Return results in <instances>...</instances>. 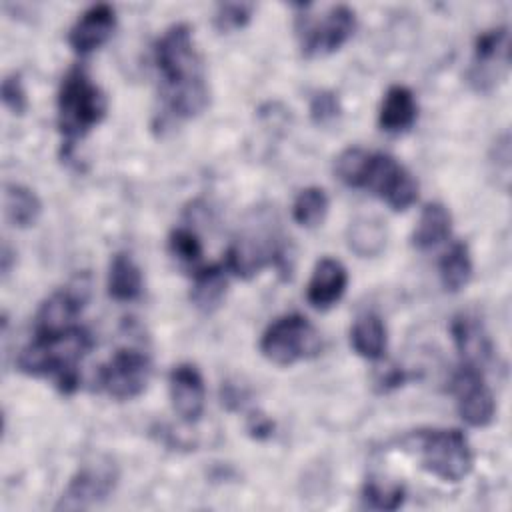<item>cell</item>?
Here are the masks:
<instances>
[{
    "instance_id": "obj_28",
    "label": "cell",
    "mask_w": 512,
    "mask_h": 512,
    "mask_svg": "<svg viewBox=\"0 0 512 512\" xmlns=\"http://www.w3.org/2000/svg\"><path fill=\"white\" fill-rule=\"evenodd\" d=\"M168 248L172 256L184 264H196L202 258V242L190 228H174L168 238Z\"/></svg>"
},
{
    "instance_id": "obj_4",
    "label": "cell",
    "mask_w": 512,
    "mask_h": 512,
    "mask_svg": "<svg viewBox=\"0 0 512 512\" xmlns=\"http://www.w3.org/2000/svg\"><path fill=\"white\" fill-rule=\"evenodd\" d=\"M106 114V96L90 80L82 66H74L62 78L58 92V128L72 146L74 140L86 136Z\"/></svg>"
},
{
    "instance_id": "obj_22",
    "label": "cell",
    "mask_w": 512,
    "mask_h": 512,
    "mask_svg": "<svg viewBox=\"0 0 512 512\" xmlns=\"http://www.w3.org/2000/svg\"><path fill=\"white\" fill-rule=\"evenodd\" d=\"M350 344L354 352L368 360L382 358L386 350V326L374 312H366L356 318L350 328Z\"/></svg>"
},
{
    "instance_id": "obj_9",
    "label": "cell",
    "mask_w": 512,
    "mask_h": 512,
    "mask_svg": "<svg viewBox=\"0 0 512 512\" xmlns=\"http://www.w3.org/2000/svg\"><path fill=\"white\" fill-rule=\"evenodd\" d=\"M356 28V14L346 4L332 6L324 16L316 20H304L300 26V46L302 54L322 56L338 50L348 42Z\"/></svg>"
},
{
    "instance_id": "obj_12",
    "label": "cell",
    "mask_w": 512,
    "mask_h": 512,
    "mask_svg": "<svg viewBox=\"0 0 512 512\" xmlns=\"http://www.w3.org/2000/svg\"><path fill=\"white\" fill-rule=\"evenodd\" d=\"M116 480H118V472L112 462L86 464L70 478L56 508L58 510L90 508L102 502L104 498H108V494L116 486Z\"/></svg>"
},
{
    "instance_id": "obj_31",
    "label": "cell",
    "mask_w": 512,
    "mask_h": 512,
    "mask_svg": "<svg viewBox=\"0 0 512 512\" xmlns=\"http://www.w3.org/2000/svg\"><path fill=\"white\" fill-rule=\"evenodd\" d=\"M2 102L14 116H22L28 110V98L20 74L12 72L2 80Z\"/></svg>"
},
{
    "instance_id": "obj_3",
    "label": "cell",
    "mask_w": 512,
    "mask_h": 512,
    "mask_svg": "<svg viewBox=\"0 0 512 512\" xmlns=\"http://www.w3.org/2000/svg\"><path fill=\"white\" fill-rule=\"evenodd\" d=\"M402 448L416 456L420 466L444 480L460 482L472 470L474 456L466 436L456 428H422L402 438Z\"/></svg>"
},
{
    "instance_id": "obj_27",
    "label": "cell",
    "mask_w": 512,
    "mask_h": 512,
    "mask_svg": "<svg viewBox=\"0 0 512 512\" xmlns=\"http://www.w3.org/2000/svg\"><path fill=\"white\" fill-rule=\"evenodd\" d=\"M404 486L390 482V484H382L378 480H368L362 488V498L366 500L368 506L376 508V510H396L402 506L404 502Z\"/></svg>"
},
{
    "instance_id": "obj_33",
    "label": "cell",
    "mask_w": 512,
    "mask_h": 512,
    "mask_svg": "<svg viewBox=\"0 0 512 512\" xmlns=\"http://www.w3.org/2000/svg\"><path fill=\"white\" fill-rule=\"evenodd\" d=\"M272 428H274V424H272L266 416H252L250 426H248V430H250L256 438L270 436V434H272Z\"/></svg>"
},
{
    "instance_id": "obj_23",
    "label": "cell",
    "mask_w": 512,
    "mask_h": 512,
    "mask_svg": "<svg viewBox=\"0 0 512 512\" xmlns=\"http://www.w3.org/2000/svg\"><path fill=\"white\" fill-rule=\"evenodd\" d=\"M348 246L362 258L378 256L386 246V226L376 216H358L346 230Z\"/></svg>"
},
{
    "instance_id": "obj_11",
    "label": "cell",
    "mask_w": 512,
    "mask_h": 512,
    "mask_svg": "<svg viewBox=\"0 0 512 512\" xmlns=\"http://www.w3.org/2000/svg\"><path fill=\"white\" fill-rule=\"evenodd\" d=\"M90 276L76 274L64 288L54 292L36 314V332H56L74 326L76 316L90 300Z\"/></svg>"
},
{
    "instance_id": "obj_8",
    "label": "cell",
    "mask_w": 512,
    "mask_h": 512,
    "mask_svg": "<svg viewBox=\"0 0 512 512\" xmlns=\"http://www.w3.org/2000/svg\"><path fill=\"white\" fill-rule=\"evenodd\" d=\"M510 34L506 26L484 30L476 36L474 58L468 70V82L476 92H490L508 74Z\"/></svg>"
},
{
    "instance_id": "obj_24",
    "label": "cell",
    "mask_w": 512,
    "mask_h": 512,
    "mask_svg": "<svg viewBox=\"0 0 512 512\" xmlns=\"http://www.w3.org/2000/svg\"><path fill=\"white\" fill-rule=\"evenodd\" d=\"M4 214L12 226L18 228H28L34 226L40 212H42V202L34 194V190L22 186V184H4Z\"/></svg>"
},
{
    "instance_id": "obj_10",
    "label": "cell",
    "mask_w": 512,
    "mask_h": 512,
    "mask_svg": "<svg viewBox=\"0 0 512 512\" xmlns=\"http://www.w3.org/2000/svg\"><path fill=\"white\" fill-rule=\"evenodd\" d=\"M456 408L468 426L484 428L496 416V400L480 368L462 364L452 378Z\"/></svg>"
},
{
    "instance_id": "obj_15",
    "label": "cell",
    "mask_w": 512,
    "mask_h": 512,
    "mask_svg": "<svg viewBox=\"0 0 512 512\" xmlns=\"http://www.w3.org/2000/svg\"><path fill=\"white\" fill-rule=\"evenodd\" d=\"M116 12L110 4H94L72 24L68 44L78 54H88L100 48L114 32Z\"/></svg>"
},
{
    "instance_id": "obj_30",
    "label": "cell",
    "mask_w": 512,
    "mask_h": 512,
    "mask_svg": "<svg viewBox=\"0 0 512 512\" xmlns=\"http://www.w3.org/2000/svg\"><path fill=\"white\" fill-rule=\"evenodd\" d=\"M340 116V100L330 90H320L310 100V118L318 126H328Z\"/></svg>"
},
{
    "instance_id": "obj_26",
    "label": "cell",
    "mask_w": 512,
    "mask_h": 512,
    "mask_svg": "<svg viewBox=\"0 0 512 512\" xmlns=\"http://www.w3.org/2000/svg\"><path fill=\"white\" fill-rule=\"evenodd\" d=\"M328 196L320 186L302 188L292 204V218L304 228H316L324 222L328 214Z\"/></svg>"
},
{
    "instance_id": "obj_13",
    "label": "cell",
    "mask_w": 512,
    "mask_h": 512,
    "mask_svg": "<svg viewBox=\"0 0 512 512\" xmlns=\"http://www.w3.org/2000/svg\"><path fill=\"white\" fill-rule=\"evenodd\" d=\"M276 258H282V254L276 248L272 234L246 232L230 244L226 252V268L236 276L248 280Z\"/></svg>"
},
{
    "instance_id": "obj_20",
    "label": "cell",
    "mask_w": 512,
    "mask_h": 512,
    "mask_svg": "<svg viewBox=\"0 0 512 512\" xmlns=\"http://www.w3.org/2000/svg\"><path fill=\"white\" fill-rule=\"evenodd\" d=\"M450 228L452 216L448 208L440 202H430L420 212V218L412 232V246L418 250L434 248L450 236Z\"/></svg>"
},
{
    "instance_id": "obj_5",
    "label": "cell",
    "mask_w": 512,
    "mask_h": 512,
    "mask_svg": "<svg viewBox=\"0 0 512 512\" xmlns=\"http://www.w3.org/2000/svg\"><path fill=\"white\" fill-rule=\"evenodd\" d=\"M320 348V334L302 314L276 318L260 338L262 356L276 366H292L298 360L312 358Z\"/></svg>"
},
{
    "instance_id": "obj_18",
    "label": "cell",
    "mask_w": 512,
    "mask_h": 512,
    "mask_svg": "<svg viewBox=\"0 0 512 512\" xmlns=\"http://www.w3.org/2000/svg\"><path fill=\"white\" fill-rule=\"evenodd\" d=\"M418 114V104L410 88L394 84L386 90L382 106L378 112V124L386 132H404L408 130Z\"/></svg>"
},
{
    "instance_id": "obj_2",
    "label": "cell",
    "mask_w": 512,
    "mask_h": 512,
    "mask_svg": "<svg viewBox=\"0 0 512 512\" xmlns=\"http://www.w3.org/2000/svg\"><path fill=\"white\" fill-rule=\"evenodd\" d=\"M92 336L82 326H68L56 332H36L34 340L18 354V370L28 376H52L58 390H78V364L92 348Z\"/></svg>"
},
{
    "instance_id": "obj_25",
    "label": "cell",
    "mask_w": 512,
    "mask_h": 512,
    "mask_svg": "<svg viewBox=\"0 0 512 512\" xmlns=\"http://www.w3.org/2000/svg\"><path fill=\"white\" fill-rule=\"evenodd\" d=\"M440 282L448 292H460L472 278V258L464 242H454L438 264Z\"/></svg>"
},
{
    "instance_id": "obj_21",
    "label": "cell",
    "mask_w": 512,
    "mask_h": 512,
    "mask_svg": "<svg viewBox=\"0 0 512 512\" xmlns=\"http://www.w3.org/2000/svg\"><path fill=\"white\" fill-rule=\"evenodd\" d=\"M108 294L118 302H132L142 294V272L130 254L118 252L110 260Z\"/></svg>"
},
{
    "instance_id": "obj_14",
    "label": "cell",
    "mask_w": 512,
    "mask_h": 512,
    "mask_svg": "<svg viewBox=\"0 0 512 512\" xmlns=\"http://www.w3.org/2000/svg\"><path fill=\"white\" fill-rule=\"evenodd\" d=\"M168 388L176 414L184 422L200 420L206 400V388L200 370L194 364L174 366L168 376Z\"/></svg>"
},
{
    "instance_id": "obj_19",
    "label": "cell",
    "mask_w": 512,
    "mask_h": 512,
    "mask_svg": "<svg viewBox=\"0 0 512 512\" xmlns=\"http://www.w3.org/2000/svg\"><path fill=\"white\" fill-rule=\"evenodd\" d=\"M226 288H228L226 264H210L196 272L192 290H190V300L198 310L214 312L222 304L226 296Z\"/></svg>"
},
{
    "instance_id": "obj_1",
    "label": "cell",
    "mask_w": 512,
    "mask_h": 512,
    "mask_svg": "<svg viewBox=\"0 0 512 512\" xmlns=\"http://www.w3.org/2000/svg\"><path fill=\"white\" fill-rule=\"evenodd\" d=\"M154 64L162 80V96L178 118L202 114L210 102L204 64L194 44L192 28L172 24L154 44Z\"/></svg>"
},
{
    "instance_id": "obj_34",
    "label": "cell",
    "mask_w": 512,
    "mask_h": 512,
    "mask_svg": "<svg viewBox=\"0 0 512 512\" xmlns=\"http://www.w3.org/2000/svg\"><path fill=\"white\" fill-rule=\"evenodd\" d=\"M12 260H14V252L10 250V246L8 244H4L2 246V256H0V264H2V276H8L10 274V264H12Z\"/></svg>"
},
{
    "instance_id": "obj_17",
    "label": "cell",
    "mask_w": 512,
    "mask_h": 512,
    "mask_svg": "<svg viewBox=\"0 0 512 512\" xmlns=\"http://www.w3.org/2000/svg\"><path fill=\"white\" fill-rule=\"evenodd\" d=\"M454 346L462 358V364L476 366L482 370L484 364L492 358V342L484 330V326L478 322V318L468 314L454 316L450 324Z\"/></svg>"
},
{
    "instance_id": "obj_32",
    "label": "cell",
    "mask_w": 512,
    "mask_h": 512,
    "mask_svg": "<svg viewBox=\"0 0 512 512\" xmlns=\"http://www.w3.org/2000/svg\"><path fill=\"white\" fill-rule=\"evenodd\" d=\"M490 164L494 166L496 178H502V190H508V182H510V136H508V132H504L500 138H496L492 156H490Z\"/></svg>"
},
{
    "instance_id": "obj_7",
    "label": "cell",
    "mask_w": 512,
    "mask_h": 512,
    "mask_svg": "<svg viewBox=\"0 0 512 512\" xmlns=\"http://www.w3.org/2000/svg\"><path fill=\"white\" fill-rule=\"evenodd\" d=\"M150 360L136 348H120L100 368L98 384L114 400H132L140 396L150 380Z\"/></svg>"
},
{
    "instance_id": "obj_16",
    "label": "cell",
    "mask_w": 512,
    "mask_h": 512,
    "mask_svg": "<svg viewBox=\"0 0 512 512\" xmlns=\"http://www.w3.org/2000/svg\"><path fill=\"white\" fill-rule=\"evenodd\" d=\"M346 286H348V272L344 264L336 258L326 256V258H320L314 266V272L306 288V298L310 306L318 310H326L342 298V294L346 292Z\"/></svg>"
},
{
    "instance_id": "obj_29",
    "label": "cell",
    "mask_w": 512,
    "mask_h": 512,
    "mask_svg": "<svg viewBox=\"0 0 512 512\" xmlns=\"http://www.w3.org/2000/svg\"><path fill=\"white\" fill-rule=\"evenodd\" d=\"M252 10H254V4H248V2L218 4L214 14V26L220 32H234L238 28H244L252 18Z\"/></svg>"
},
{
    "instance_id": "obj_6",
    "label": "cell",
    "mask_w": 512,
    "mask_h": 512,
    "mask_svg": "<svg viewBox=\"0 0 512 512\" xmlns=\"http://www.w3.org/2000/svg\"><path fill=\"white\" fill-rule=\"evenodd\" d=\"M356 188H364L386 202L392 210H406L418 198V184L412 174L392 156L368 152Z\"/></svg>"
}]
</instances>
